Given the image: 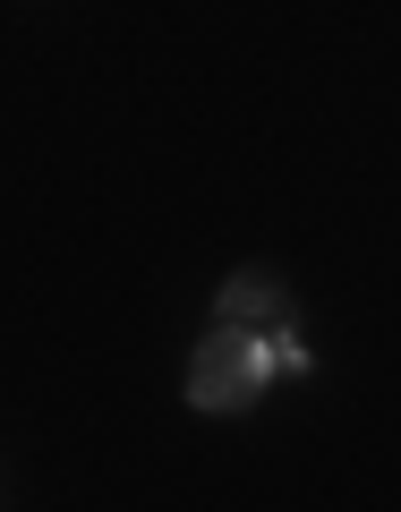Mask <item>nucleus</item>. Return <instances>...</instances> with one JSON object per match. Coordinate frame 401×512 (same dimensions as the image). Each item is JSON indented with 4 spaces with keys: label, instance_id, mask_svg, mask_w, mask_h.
<instances>
[{
    "label": "nucleus",
    "instance_id": "f03ea898",
    "mask_svg": "<svg viewBox=\"0 0 401 512\" xmlns=\"http://www.w3.org/2000/svg\"><path fill=\"white\" fill-rule=\"evenodd\" d=\"M214 316H231V325H282V316H291V291H282V274H265V265H239L214 291Z\"/></svg>",
    "mask_w": 401,
    "mask_h": 512
},
{
    "label": "nucleus",
    "instance_id": "f257e3e1",
    "mask_svg": "<svg viewBox=\"0 0 401 512\" xmlns=\"http://www.w3.org/2000/svg\"><path fill=\"white\" fill-rule=\"evenodd\" d=\"M308 342H299V325L282 316V325H231V316H214V325L197 333V350H188V410H205V419H248L274 384H299L308 376Z\"/></svg>",
    "mask_w": 401,
    "mask_h": 512
}]
</instances>
